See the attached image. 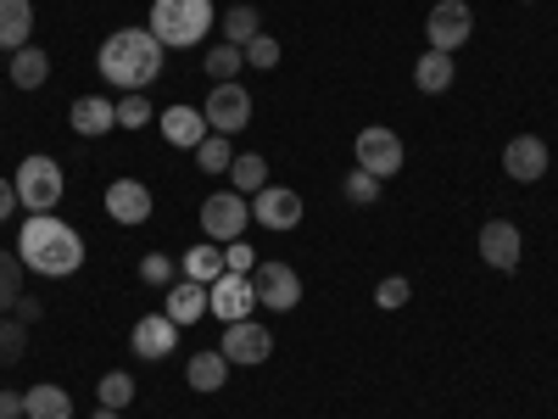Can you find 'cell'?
Returning a JSON list of instances; mask_svg holds the SVG:
<instances>
[{
    "mask_svg": "<svg viewBox=\"0 0 558 419\" xmlns=\"http://www.w3.org/2000/svg\"><path fill=\"white\" fill-rule=\"evenodd\" d=\"M17 258H23L28 274L68 279V274H78V263H84V241H78V229L62 224L57 213H28L23 229H17Z\"/></svg>",
    "mask_w": 558,
    "mask_h": 419,
    "instance_id": "1",
    "label": "cell"
},
{
    "mask_svg": "<svg viewBox=\"0 0 558 419\" xmlns=\"http://www.w3.org/2000/svg\"><path fill=\"white\" fill-rule=\"evenodd\" d=\"M101 79L118 84L123 96H134V89H151L162 79V62H168V45L151 34V28H118L107 34L101 45Z\"/></svg>",
    "mask_w": 558,
    "mask_h": 419,
    "instance_id": "2",
    "label": "cell"
},
{
    "mask_svg": "<svg viewBox=\"0 0 558 419\" xmlns=\"http://www.w3.org/2000/svg\"><path fill=\"white\" fill-rule=\"evenodd\" d=\"M213 0H157V7H151V34L168 45V51H173V45H179V51H191V45H202L207 34H213Z\"/></svg>",
    "mask_w": 558,
    "mask_h": 419,
    "instance_id": "3",
    "label": "cell"
},
{
    "mask_svg": "<svg viewBox=\"0 0 558 419\" xmlns=\"http://www.w3.org/2000/svg\"><path fill=\"white\" fill-rule=\"evenodd\" d=\"M12 184H17V202H23L28 213H51V207L62 202V191H68L62 163H57V157H45V152L23 157L17 173H12Z\"/></svg>",
    "mask_w": 558,
    "mask_h": 419,
    "instance_id": "4",
    "label": "cell"
},
{
    "mask_svg": "<svg viewBox=\"0 0 558 419\" xmlns=\"http://www.w3.org/2000/svg\"><path fill=\"white\" fill-rule=\"evenodd\" d=\"M252 291H257V308L291 313V308L302 302V274H296L291 263H274V258H263V263L252 268Z\"/></svg>",
    "mask_w": 558,
    "mask_h": 419,
    "instance_id": "5",
    "label": "cell"
},
{
    "mask_svg": "<svg viewBox=\"0 0 558 419\" xmlns=\"http://www.w3.org/2000/svg\"><path fill=\"white\" fill-rule=\"evenodd\" d=\"M246 224H252V202L241 191H218L202 202V229H207V241H241L246 236Z\"/></svg>",
    "mask_w": 558,
    "mask_h": 419,
    "instance_id": "6",
    "label": "cell"
},
{
    "mask_svg": "<svg viewBox=\"0 0 558 419\" xmlns=\"http://www.w3.org/2000/svg\"><path fill=\"white\" fill-rule=\"evenodd\" d=\"M425 34H430V51H447V57H452V51H463V45H470V34H475V12L463 7V0H436Z\"/></svg>",
    "mask_w": 558,
    "mask_h": 419,
    "instance_id": "7",
    "label": "cell"
},
{
    "mask_svg": "<svg viewBox=\"0 0 558 419\" xmlns=\"http://www.w3.org/2000/svg\"><path fill=\"white\" fill-rule=\"evenodd\" d=\"M357 168H368L375 179H391L397 168H402V134L397 129H386V123H368L363 134H357Z\"/></svg>",
    "mask_w": 558,
    "mask_h": 419,
    "instance_id": "8",
    "label": "cell"
},
{
    "mask_svg": "<svg viewBox=\"0 0 558 419\" xmlns=\"http://www.w3.org/2000/svg\"><path fill=\"white\" fill-rule=\"evenodd\" d=\"M218 352L229 358V363H268V352H274V336H268V324H257V319H235V324H223V342H218Z\"/></svg>",
    "mask_w": 558,
    "mask_h": 419,
    "instance_id": "9",
    "label": "cell"
},
{
    "mask_svg": "<svg viewBox=\"0 0 558 419\" xmlns=\"http://www.w3.org/2000/svg\"><path fill=\"white\" fill-rule=\"evenodd\" d=\"M207 129L213 134H241L252 123V96L241 84H213V96H207Z\"/></svg>",
    "mask_w": 558,
    "mask_h": 419,
    "instance_id": "10",
    "label": "cell"
},
{
    "mask_svg": "<svg viewBox=\"0 0 558 419\" xmlns=\"http://www.w3.org/2000/svg\"><path fill=\"white\" fill-rule=\"evenodd\" d=\"M207 297H213V319H223V324H235V319H252V308H257V291H252V274H218L213 286H207Z\"/></svg>",
    "mask_w": 558,
    "mask_h": 419,
    "instance_id": "11",
    "label": "cell"
},
{
    "mask_svg": "<svg viewBox=\"0 0 558 419\" xmlns=\"http://www.w3.org/2000/svg\"><path fill=\"white\" fill-rule=\"evenodd\" d=\"M520 258H525L520 229L508 224V218H492V224L481 229V263H486V268H497V274H514V268H520Z\"/></svg>",
    "mask_w": 558,
    "mask_h": 419,
    "instance_id": "12",
    "label": "cell"
},
{
    "mask_svg": "<svg viewBox=\"0 0 558 419\" xmlns=\"http://www.w3.org/2000/svg\"><path fill=\"white\" fill-rule=\"evenodd\" d=\"M252 218L263 224V229H296L302 224V196L296 191H286V184H263V191L252 196Z\"/></svg>",
    "mask_w": 558,
    "mask_h": 419,
    "instance_id": "13",
    "label": "cell"
},
{
    "mask_svg": "<svg viewBox=\"0 0 558 419\" xmlns=\"http://www.w3.org/2000/svg\"><path fill=\"white\" fill-rule=\"evenodd\" d=\"M502 173L514 179V184L542 179V173H547V140H536V134H514V140L502 146Z\"/></svg>",
    "mask_w": 558,
    "mask_h": 419,
    "instance_id": "14",
    "label": "cell"
},
{
    "mask_svg": "<svg viewBox=\"0 0 558 419\" xmlns=\"http://www.w3.org/2000/svg\"><path fill=\"white\" fill-rule=\"evenodd\" d=\"M129 347L140 352V358H168L173 347H179V324L168 319V313H146V319H140L134 324V331H129Z\"/></svg>",
    "mask_w": 558,
    "mask_h": 419,
    "instance_id": "15",
    "label": "cell"
},
{
    "mask_svg": "<svg viewBox=\"0 0 558 419\" xmlns=\"http://www.w3.org/2000/svg\"><path fill=\"white\" fill-rule=\"evenodd\" d=\"M107 213H112L118 224H146V218H151L146 179H112V184H107Z\"/></svg>",
    "mask_w": 558,
    "mask_h": 419,
    "instance_id": "16",
    "label": "cell"
},
{
    "mask_svg": "<svg viewBox=\"0 0 558 419\" xmlns=\"http://www.w3.org/2000/svg\"><path fill=\"white\" fill-rule=\"evenodd\" d=\"M157 123H162V140H168V146H179V152H196L202 140L213 134V129H207V112H202V107H168V112H162Z\"/></svg>",
    "mask_w": 558,
    "mask_h": 419,
    "instance_id": "17",
    "label": "cell"
},
{
    "mask_svg": "<svg viewBox=\"0 0 558 419\" xmlns=\"http://www.w3.org/2000/svg\"><path fill=\"white\" fill-rule=\"evenodd\" d=\"M162 313L184 331V324H196V319L213 313V297H207V286H196V279H173L168 297H162Z\"/></svg>",
    "mask_w": 558,
    "mask_h": 419,
    "instance_id": "18",
    "label": "cell"
},
{
    "mask_svg": "<svg viewBox=\"0 0 558 419\" xmlns=\"http://www.w3.org/2000/svg\"><path fill=\"white\" fill-rule=\"evenodd\" d=\"M68 123H73L84 140H96V134L118 129V101H107V96H78L73 112H68Z\"/></svg>",
    "mask_w": 558,
    "mask_h": 419,
    "instance_id": "19",
    "label": "cell"
},
{
    "mask_svg": "<svg viewBox=\"0 0 558 419\" xmlns=\"http://www.w3.org/2000/svg\"><path fill=\"white\" fill-rule=\"evenodd\" d=\"M223 381H229V358L218 347L191 352V363H184V386L191 392H223Z\"/></svg>",
    "mask_w": 558,
    "mask_h": 419,
    "instance_id": "20",
    "label": "cell"
},
{
    "mask_svg": "<svg viewBox=\"0 0 558 419\" xmlns=\"http://www.w3.org/2000/svg\"><path fill=\"white\" fill-rule=\"evenodd\" d=\"M28 34H34V7L28 0H0V51H23L28 45Z\"/></svg>",
    "mask_w": 558,
    "mask_h": 419,
    "instance_id": "21",
    "label": "cell"
},
{
    "mask_svg": "<svg viewBox=\"0 0 558 419\" xmlns=\"http://www.w3.org/2000/svg\"><path fill=\"white\" fill-rule=\"evenodd\" d=\"M23 419H73V397L62 386H28L23 392Z\"/></svg>",
    "mask_w": 558,
    "mask_h": 419,
    "instance_id": "22",
    "label": "cell"
},
{
    "mask_svg": "<svg viewBox=\"0 0 558 419\" xmlns=\"http://www.w3.org/2000/svg\"><path fill=\"white\" fill-rule=\"evenodd\" d=\"M179 274H184V279H196V286H213V279L223 274V247H213V241H196L191 252L179 258Z\"/></svg>",
    "mask_w": 558,
    "mask_h": 419,
    "instance_id": "23",
    "label": "cell"
},
{
    "mask_svg": "<svg viewBox=\"0 0 558 419\" xmlns=\"http://www.w3.org/2000/svg\"><path fill=\"white\" fill-rule=\"evenodd\" d=\"M45 79H51V57H45L39 45H23V51H12V84H17V89H39Z\"/></svg>",
    "mask_w": 558,
    "mask_h": 419,
    "instance_id": "24",
    "label": "cell"
},
{
    "mask_svg": "<svg viewBox=\"0 0 558 419\" xmlns=\"http://www.w3.org/2000/svg\"><path fill=\"white\" fill-rule=\"evenodd\" d=\"M452 73H458V68H452L447 51H425V57H418V68H413V84L425 89V96H441V89L452 84Z\"/></svg>",
    "mask_w": 558,
    "mask_h": 419,
    "instance_id": "25",
    "label": "cell"
},
{
    "mask_svg": "<svg viewBox=\"0 0 558 419\" xmlns=\"http://www.w3.org/2000/svg\"><path fill=\"white\" fill-rule=\"evenodd\" d=\"M246 68V51H241V45H213V51H207V79L213 84H235V73Z\"/></svg>",
    "mask_w": 558,
    "mask_h": 419,
    "instance_id": "26",
    "label": "cell"
},
{
    "mask_svg": "<svg viewBox=\"0 0 558 419\" xmlns=\"http://www.w3.org/2000/svg\"><path fill=\"white\" fill-rule=\"evenodd\" d=\"M257 34H263V12L257 7H229L223 12V39L229 45H252Z\"/></svg>",
    "mask_w": 558,
    "mask_h": 419,
    "instance_id": "27",
    "label": "cell"
},
{
    "mask_svg": "<svg viewBox=\"0 0 558 419\" xmlns=\"http://www.w3.org/2000/svg\"><path fill=\"white\" fill-rule=\"evenodd\" d=\"M229 173H235V191H241V196H257L263 184H268V163H263L257 152H241L235 163H229Z\"/></svg>",
    "mask_w": 558,
    "mask_h": 419,
    "instance_id": "28",
    "label": "cell"
},
{
    "mask_svg": "<svg viewBox=\"0 0 558 419\" xmlns=\"http://www.w3.org/2000/svg\"><path fill=\"white\" fill-rule=\"evenodd\" d=\"M23 258H12V252H0V313H12L17 308V297H23Z\"/></svg>",
    "mask_w": 558,
    "mask_h": 419,
    "instance_id": "29",
    "label": "cell"
},
{
    "mask_svg": "<svg viewBox=\"0 0 558 419\" xmlns=\"http://www.w3.org/2000/svg\"><path fill=\"white\" fill-rule=\"evenodd\" d=\"M23 352H28V324L23 319H0V369L23 363Z\"/></svg>",
    "mask_w": 558,
    "mask_h": 419,
    "instance_id": "30",
    "label": "cell"
},
{
    "mask_svg": "<svg viewBox=\"0 0 558 419\" xmlns=\"http://www.w3.org/2000/svg\"><path fill=\"white\" fill-rule=\"evenodd\" d=\"M196 163L202 173H229V163H235V146H229V134H207L196 146Z\"/></svg>",
    "mask_w": 558,
    "mask_h": 419,
    "instance_id": "31",
    "label": "cell"
},
{
    "mask_svg": "<svg viewBox=\"0 0 558 419\" xmlns=\"http://www.w3.org/2000/svg\"><path fill=\"white\" fill-rule=\"evenodd\" d=\"M96 403L101 408H129L134 403V375H123V369H112V375H101V386H96Z\"/></svg>",
    "mask_w": 558,
    "mask_h": 419,
    "instance_id": "32",
    "label": "cell"
},
{
    "mask_svg": "<svg viewBox=\"0 0 558 419\" xmlns=\"http://www.w3.org/2000/svg\"><path fill=\"white\" fill-rule=\"evenodd\" d=\"M380 184H386V179H375L368 168H352L347 184H341V196H347L352 207H368V202H380Z\"/></svg>",
    "mask_w": 558,
    "mask_h": 419,
    "instance_id": "33",
    "label": "cell"
},
{
    "mask_svg": "<svg viewBox=\"0 0 558 419\" xmlns=\"http://www.w3.org/2000/svg\"><path fill=\"white\" fill-rule=\"evenodd\" d=\"M146 123H157V112L146 101V89H134V96L118 101V129H146Z\"/></svg>",
    "mask_w": 558,
    "mask_h": 419,
    "instance_id": "34",
    "label": "cell"
},
{
    "mask_svg": "<svg viewBox=\"0 0 558 419\" xmlns=\"http://www.w3.org/2000/svg\"><path fill=\"white\" fill-rule=\"evenodd\" d=\"M408 297H413V286H408V279H402V274H386V279H380V286H375V302H380L386 313H397V308H402Z\"/></svg>",
    "mask_w": 558,
    "mask_h": 419,
    "instance_id": "35",
    "label": "cell"
},
{
    "mask_svg": "<svg viewBox=\"0 0 558 419\" xmlns=\"http://www.w3.org/2000/svg\"><path fill=\"white\" fill-rule=\"evenodd\" d=\"M173 274H179V263H173V258H162V252L140 258V279H146V286H173Z\"/></svg>",
    "mask_w": 558,
    "mask_h": 419,
    "instance_id": "36",
    "label": "cell"
},
{
    "mask_svg": "<svg viewBox=\"0 0 558 419\" xmlns=\"http://www.w3.org/2000/svg\"><path fill=\"white\" fill-rule=\"evenodd\" d=\"M246 51V68H279V39L274 34H257L252 45H241Z\"/></svg>",
    "mask_w": 558,
    "mask_h": 419,
    "instance_id": "37",
    "label": "cell"
},
{
    "mask_svg": "<svg viewBox=\"0 0 558 419\" xmlns=\"http://www.w3.org/2000/svg\"><path fill=\"white\" fill-rule=\"evenodd\" d=\"M257 263H263V258H257L246 241H229V247H223V268H229V274H252Z\"/></svg>",
    "mask_w": 558,
    "mask_h": 419,
    "instance_id": "38",
    "label": "cell"
},
{
    "mask_svg": "<svg viewBox=\"0 0 558 419\" xmlns=\"http://www.w3.org/2000/svg\"><path fill=\"white\" fill-rule=\"evenodd\" d=\"M17 207H23V202H17V184H12V179H0V224H7Z\"/></svg>",
    "mask_w": 558,
    "mask_h": 419,
    "instance_id": "39",
    "label": "cell"
},
{
    "mask_svg": "<svg viewBox=\"0 0 558 419\" xmlns=\"http://www.w3.org/2000/svg\"><path fill=\"white\" fill-rule=\"evenodd\" d=\"M45 308H39V297H17V308H12V319H23V324H34Z\"/></svg>",
    "mask_w": 558,
    "mask_h": 419,
    "instance_id": "40",
    "label": "cell"
},
{
    "mask_svg": "<svg viewBox=\"0 0 558 419\" xmlns=\"http://www.w3.org/2000/svg\"><path fill=\"white\" fill-rule=\"evenodd\" d=\"M0 419H23V397H12V392H0Z\"/></svg>",
    "mask_w": 558,
    "mask_h": 419,
    "instance_id": "41",
    "label": "cell"
},
{
    "mask_svg": "<svg viewBox=\"0 0 558 419\" xmlns=\"http://www.w3.org/2000/svg\"><path fill=\"white\" fill-rule=\"evenodd\" d=\"M96 419H118V408H96Z\"/></svg>",
    "mask_w": 558,
    "mask_h": 419,
    "instance_id": "42",
    "label": "cell"
}]
</instances>
